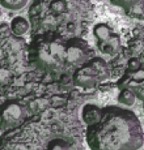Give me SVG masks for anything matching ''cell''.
I'll return each instance as SVG.
<instances>
[{"label": "cell", "mask_w": 144, "mask_h": 150, "mask_svg": "<svg viewBox=\"0 0 144 150\" xmlns=\"http://www.w3.org/2000/svg\"><path fill=\"white\" fill-rule=\"evenodd\" d=\"M3 131L0 150H84L83 125L66 106L46 108Z\"/></svg>", "instance_id": "1"}, {"label": "cell", "mask_w": 144, "mask_h": 150, "mask_svg": "<svg viewBox=\"0 0 144 150\" xmlns=\"http://www.w3.org/2000/svg\"><path fill=\"white\" fill-rule=\"evenodd\" d=\"M85 141L91 150H139L144 132L139 117L127 108L108 106L100 119L85 128Z\"/></svg>", "instance_id": "2"}, {"label": "cell", "mask_w": 144, "mask_h": 150, "mask_svg": "<svg viewBox=\"0 0 144 150\" xmlns=\"http://www.w3.org/2000/svg\"><path fill=\"white\" fill-rule=\"evenodd\" d=\"M67 54V39L56 31H45L36 34L25 48L26 62L36 71L45 74H60L62 77L72 74L64 71Z\"/></svg>", "instance_id": "3"}, {"label": "cell", "mask_w": 144, "mask_h": 150, "mask_svg": "<svg viewBox=\"0 0 144 150\" xmlns=\"http://www.w3.org/2000/svg\"><path fill=\"white\" fill-rule=\"evenodd\" d=\"M93 56V51L84 39H81L80 37H72L67 39L66 63H67V68L72 72L88 60H91Z\"/></svg>", "instance_id": "4"}, {"label": "cell", "mask_w": 144, "mask_h": 150, "mask_svg": "<svg viewBox=\"0 0 144 150\" xmlns=\"http://www.w3.org/2000/svg\"><path fill=\"white\" fill-rule=\"evenodd\" d=\"M72 82L76 88L80 89H94L98 83H102L105 81H103L98 69L96 68V65L92 63V60H88L73 71Z\"/></svg>", "instance_id": "5"}, {"label": "cell", "mask_w": 144, "mask_h": 150, "mask_svg": "<svg viewBox=\"0 0 144 150\" xmlns=\"http://www.w3.org/2000/svg\"><path fill=\"white\" fill-rule=\"evenodd\" d=\"M117 88L130 89L135 93L138 99L144 102V69L140 68L138 71H128L126 69L123 76L117 81Z\"/></svg>", "instance_id": "6"}, {"label": "cell", "mask_w": 144, "mask_h": 150, "mask_svg": "<svg viewBox=\"0 0 144 150\" xmlns=\"http://www.w3.org/2000/svg\"><path fill=\"white\" fill-rule=\"evenodd\" d=\"M97 46H98V50L102 54L105 55H110V56H114L122 50V39L118 34L113 33L109 38H106L105 41L102 42H97Z\"/></svg>", "instance_id": "7"}, {"label": "cell", "mask_w": 144, "mask_h": 150, "mask_svg": "<svg viewBox=\"0 0 144 150\" xmlns=\"http://www.w3.org/2000/svg\"><path fill=\"white\" fill-rule=\"evenodd\" d=\"M101 110L98 106L93 105V103H86V105L83 107L81 110V119L86 125L89 124H93L96 123L97 120L100 119V115H101Z\"/></svg>", "instance_id": "8"}, {"label": "cell", "mask_w": 144, "mask_h": 150, "mask_svg": "<svg viewBox=\"0 0 144 150\" xmlns=\"http://www.w3.org/2000/svg\"><path fill=\"white\" fill-rule=\"evenodd\" d=\"M9 28H11V30H12V33L14 34V35L22 37L24 34H26L29 31V29H30V24H29V21L25 18V17L17 16V17H14V18L12 20Z\"/></svg>", "instance_id": "9"}, {"label": "cell", "mask_w": 144, "mask_h": 150, "mask_svg": "<svg viewBox=\"0 0 144 150\" xmlns=\"http://www.w3.org/2000/svg\"><path fill=\"white\" fill-rule=\"evenodd\" d=\"M113 33L114 31L111 30V28L106 24H97V25H94V28H93V35H94V38L97 39V42L105 41V39L109 38Z\"/></svg>", "instance_id": "10"}, {"label": "cell", "mask_w": 144, "mask_h": 150, "mask_svg": "<svg viewBox=\"0 0 144 150\" xmlns=\"http://www.w3.org/2000/svg\"><path fill=\"white\" fill-rule=\"evenodd\" d=\"M135 99H136V96L130 89H122L119 91V94H118V102H120L122 105L132 106L135 103Z\"/></svg>", "instance_id": "11"}, {"label": "cell", "mask_w": 144, "mask_h": 150, "mask_svg": "<svg viewBox=\"0 0 144 150\" xmlns=\"http://www.w3.org/2000/svg\"><path fill=\"white\" fill-rule=\"evenodd\" d=\"M29 0H0L3 8H7L9 11H20L26 7Z\"/></svg>", "instance_id": "12"}, {"label": "cell", "mask_w": 144, "mask_h": 150, "mask_svg": "<svg viewBox=\"0 0 144 150\" xmlns=\"http://www.w3.org/2000/svg\"><path fill=\"white\" fill-rule=\"evenodd\" d=\"M109 1L115 7L123 8V9H134L140 3H143V0H109Z\"/></svg>", "instance_id": "13"}, {"label": "cell", "mask_w": 144, "mask_h": 150, "mask_svg": "<svg viewBox=\"0 0 144 150\" xmlns=\"http://www.w3.org/2000/svg\"><path fill=\"white\" fill-rule=\"evenodd\" d=\"M143 68L142 62H140L138 57H131L127 62V69L128 71H138V69Z\"/></svg>", "instance_id": "14"}, {"label": "cell", "mask_w": 144, "mask_h": 150, "mask_svg": "<svg viewBox=\"0 0 144 150\" xmlns=\"http://www.w3.org/2000/svg\"><path fill=\"white\" fill-rule=\"evenodd\" d=\"M0 16H1V3H0Z\"/></svg>", "instance_id": "15"}, {"label": "cell", "mask_w": 144, "mask_h": 150, "mask_svg": "<svg viewBox=\"0 0 144 150\" xmlns=\"http://www.w3.org/2000/svg\"><path fill=\"white\" fill-rule=\"evenodd\" d=\"M143 11H144V0H143Z\"/></svg>", "instance_id": "16"}]
</instances>
